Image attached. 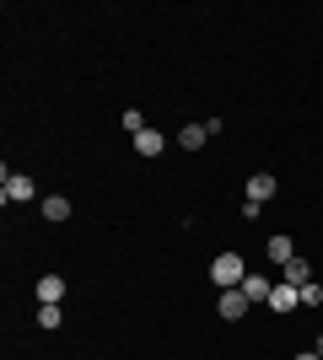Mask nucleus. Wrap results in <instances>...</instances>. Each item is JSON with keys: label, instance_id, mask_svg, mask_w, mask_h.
I'll return each instance as SVG.
<instances>
[{"label": "nucleus", "instance_id": "obj_1", "mask_svg": "<svg viewBox=\"0 0 323 360\" xmlns=\"http://www.w3.org/2000/svg\"><path fill=\"white\" fill-rule=\"evenodd\" d=\"M210 280H215L221 290H237V285L248 280V269H243V253H221V258L210 264Z\"/></svg>", "mask_w": 323, "mask_h": 360}, {"label": "nucleus", "instance_id": "obj_2", "mask_svg": "<svg viewBox=\"0 0 323 360\" xmlns=\"http://www.w3.org/2000/svg\"><path fill=\"white\" fill-rule=\"evenodd\" d=\"M0 199H6V205H27V199H38V183H32L27 172H6V188H0Z\"/></svg>", "mask_w": 323, "mask_h": 360}, {"label": "nucleus", "instance_id": "obj_3", "mask_svg": "<svg viewBox=\"0 0 323 360\" xmlns=\"http://www.w3.org/2000/svg\"><path fill=\"white\" fill-rule=\"evenodd\" d=\"M253 301L243 296V290H221V301H215V317H227V323H237V317L248 312Z\"/></svg>", "mask_w": 323, "mask_h": 360}, {"label": "nucleus", "instance_id": "obj_4", "mask_svg": "<svg viewBox=\"0 0 323 360\" xmlns=\"http://www.w3.org/2000/svg\"><path fill=\"white\" fill-rule=\"evenodd\" d=\"M237 290H243V296L253 301V307H259V301H270V290H275V274H248V280H243Z\"/></svg>", "mask_w": 323, "mask_h": 360}, {"label": "nucleus", "instance_id": "obj_5", "mask_svg": "<svg viewBox=\"0 0 323 360\" xmlns=\"http://www.w3.org/2000/svg\"><path fill=\"white\" fill-rule=\"evenodd\" d=\"M65 301V280L60 274H44V280H38V307H60Z\"/></svg>", "mask_w": 323, "mask_h": 360}, {"label": "nucleus", "instance_id": "obj_6", "mask_svg": "<svg viewBox=\"0 0 323 360\" xmlns=\"http://www.w3.org/2000/svg\"><path fill=\"white\" fill-rule=\"evenodd\" d=\"M270 307H275V312H296V307H302V296H296V285H286V280H275V290H270Z\"/></svg>", "mask_w": 323, "mask_h": 360}, {"label": "nucleus", "instance_id": "obj_7", "mask_svg": "<svg viewBox=\"0 0 323 360\" xmlns=\"http://www.w3.org/2000/svg\"><path fill=\"white\" fill-rule=\"evenodd\" d=\"M248 199H253V205H270V199H275V178H270V172H253V178H248Z\"/></svg>", "mask_w": 323, "mask_h": 360}, {"label": "nucleus", "instance_id": "obj_8", "mask_svg": "<svg viewBox=\"0 0 323 360\" xmlns=\"http://www.w3.org/2000/svg\"><path fill=\"white\" fill-rule=\"evenodd\" d=\"M280 280H286V285H296V290L312 285V264H308V258H291V264L280 269Z\"/></svg>", "mask_w": 323, "mask_h": 360}, {"label": "nucleus", "instance_id": "obj_9", "mask_svg": "<svg viewBox=\"0 0 323 360\" xmlns=\"http://www.w3.org/2000/svg\"><path fill=\"white\" fill-rule=\"evenodd\" d=\"M264 253H270V264H280V269H286V264L296 258V248H291V237H280V231H275V237L264 242Z\"/></svg>", "mask_w": 323, "mask_h": 360}, {"label": "nucleus", "instance_id": "obj_10", "mask_svg": "<svg viewBox=\"0 0 323 360\" xmlns=\"http://www.w3.org/2000/svg\"><path fill=\"white\" fill-rule=\"evenodd\" d=\"M38 210H44V221L60 226V221H70V199H65V194H44V205H38Z\"/></svg>", "mask_w": 323, "mask_h": 360}, {"label": "nucleus", "instance_id": "obj_11", "mask_svg": "<svg viewBox=\"0 0 323 360\" xmlns=\"http://www.w3.org/2000/svg\"><path fill=\"white\" fill-rule=\"evenodd\" d=\"M135 150H140V156H162V150H167V140L156 135V129H140V135H135Z\"/></svg>", "mask_w": 323, "mask_h": 360}, {"label": "nucleus", "instance_id": "obj_12", "mask_svg": "<svg viewBox=\"0 0 323 360\" xmlns=\"http://www.w3.org/2000/svg\"><path fill=\"white\" fill-rule=\"evenodd\" d=\"M205 140H210V129H205V124H184V135H178V146H184V150H200Z\"/></svg>", "mask_w": 323, "mask_h": 360}, {"label": "nucleus", "instance_id": "obj_13", "mask_svg": "<svg viewBox=\"0 0 323 360\" xmlns=\"http://www.w3.org/2000/svg\"><path fill=\"white\" fill-rule=\"evenodd\" d=\"M60 323H65L60 307H38V328H60Z\"/></svg>", "mask_w": 323, "mask_h": 360}, {"label": "nucleus", "instance_id": "obj_14", "mask_svg": "<svg viewBox=\"0 0 323 360\" xmlns=\"http://www.w3.org/2000/svg\"><path fill=\"white\" fill-rule=\"evenodd\" d=\"M296 296H302V307H323V285H318V280H312V285H302Z\"/></svg>", "mask_w": 323, "mask_h": 360}, {"label": "nucleus", "instance_id": "obj_15", "mask_svg": "<svg viewBox=\"0 0 323 360\" xmlns=\"http://www.w3.org/2000/svg\"><path fill=\"white\" fill-rule=\"evenodd\" d=\"M124 129H129V135H140V129H151V124L140 119V108H129V113H124Z\"/></svg>", "mask_w": 323, "mask_h": 360}, {"label": "nucleus", "instance_id": "obj_16", "mask_svg": "<svg viewBox=\"0 0 323 360\" xmlns=\"http://www.w3.org/2000/svg\"><path fill=\"white\" fill-rule=\"evenodd\" d=\"M296 360H323V355H318V349H302V355H296Z\"/></svg>", "mask_w": 323, "mask_h": 360}, {"label": "nucleus", "instance_id": "obj_17", "mask_svg": "<svg viewBox=\"0 0 323 360\" xmlns=\"http://www.w3.org/2000/svg\"><path fill=\"white\" fill-rule=\"evenodd\" d=\"M318 355H323V333H318Z\"/></svg>", "mask_w": 323, "mask_h": 360}]
</instances>
